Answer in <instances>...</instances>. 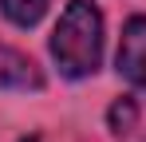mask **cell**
<instances>
[{"instance_id": "obj_4", "label": "cell", "mask_w": 146, "mask_h": 142, "mask_svg": "<svg viewBox=\"0 0 146 142\" xmlns=\"http://www.w3.org/2000/svg\"><path fill=\"white\" fill-rule=\"evenodd\" d=\"M48 12V0H0V16L12 24V28H36Z\"/></svg>"}, {"instance_id": "obj_5", "label": "cell", "mask_w": 146, "mask_h": 142, "mask_svg": "<svg viewBox=\"0 0 146 142\" xmlns=\"http://www.w3.org/2000/svg\"><path fill=\"white\" fill-rule=\"evenodd\" d=\"M107 126H111L115 134H130V130L138 126V99H134V95H119V99L111 103V111H107Z\"/></svg>"}, {"instance_id": "obj_3", "label": "cell", "mask_w": 146, "mask_h": 142, "mask_svg": "<svg viewBox=\"0 0 146 142\" xmlns=\"http://www.w3.org/2000/svg\"><path fill=\"white\" fill-rule=\"evenodd\" d=\"M0 87L4 91H40L44 87V71L36 67L32 55L0 44Z\"/></svg>"}, {"instance_id": "obj_6", "label": "cell", "mask_w": 146, "mask_h": 142, "mask_svg": "<svg viewBox=\"0 0 146 142\" xmlns=\"http://www.w3.org/2000/svg\"><path fill=\"white\" fill-rule=\"evenodd\" d=\"M20 142H40V138H20Z\"/></svg>"}, {"instance_id": "obj_2", "label": "cell", "mask_w": 146, "mask_h": 142, "mask_svg": "<svg viewBox=\"0 0 146 142\" xmlns=\"http://www.w3.org/2000/svg\"><path fill=\"white\" fill-rule=\"evenodd\" d=\"M115 67H119V75L130 87L146 91V16H130V20L122 24Z\"/></svg>"}, {"instance_id": "obj_1", "label": "cell", "mask_w": 146, "mask_h": 142, "mask_svg": "<svg viewBox=\"0 0 146 142\" xmlns=\"http://www.w3.org/2000/svg\"><path fill=\"white\" fill-rule=\"evenodd\" d=\"M51 59L63 79H91L103 63V12L95 0H67L51 32Z\"/></svg>"}]
</instances>
